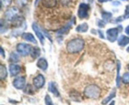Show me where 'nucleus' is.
<instances>
[{
	"label": "nucleus",
	"mask_w": 129,
	"mask_h": 105,
	"mask_svg": "<svg viewBox=\"0 0 129 105\" xmlns=\"http://www.w3.org/2000/svg\"><path fill=\"white\" fill-rule=\"evenodd\" d=\"M84 47V42L81 39H76L69 42L67 44V51L71 54L79 52Z\"/></svg>",
	"instance_id": "obj_1"
},
{
	"label": "nucleus",
	"mask_w": 129,
	"mask_h": 105,
	"mask_svg": "<svg viewBox=\"0 0 129 105\" xmlns=\"http://www.w3.org/2000/svg\"><path fill=\"white\" fill-rule=\"evenodd\" d=\"M101 89L96 85L91 84L84 89V95L88 98L91 99H97L101 94Z\"/></svg>",
	"instance_id": "obj_2"
},
{
	"label": "nucleus",
	"mask_w": 129,
	"mask_h": 105,
	"mask_svg": "<svg viewBox=\"0 0 129 105\" xmlns=\"http://www.w3.org/2000/svg\"><path fill=\"white\" fill-rule=\"evenodd\" d=\"M16 50L20 55L23 56H26L31 52V45L25 43H20L16 46Z\"/></svg>",
	"instance_id": "obj_3"
},
{
	"label": "nucleus",
	"mask_w": 129,
	"mask_h": 105,
	"mask_svg": "<svg viewBox=\"0 0 129 105\" xmlns=\"http://www.w3.org/2000/svg\"><path fill=\"white\" fill-rule=\"evenodd\" d=\"M90 9L89 5L86 3H81L78 9V14L80 18L83 19L87 18L88 16V12Z\"/></svg>",
	"instance_id": "obj_4"
},
{
	"label": "nucleus",
	"mask_w": 129,
	"mask_h": 105,
	"mask_svg": "<svg viewBox=\"0 0 129 105\" xmlns=\"http://www.w3.org/2000/svg\"><path fill=\"white\" fill-rule=\"evenodd\" d=\"M118 29L116 28L108 29L107 31V39L111 42H114L118 38Z\"/></svg>",
	"instance_id": "obj_5"
},
{
	"label": "nucleus",
	"mask_w": 129,
	"mask_h": 105,
	"mask_svg": "<svg viewBox=\"0 0 129 105\" xmlns=\"http://www.w3.org/2000/svg\"><path fill=\"white\" fill-rule=\"evenodd\" d=\"M18 10L17 8L12 7L5 11V16L8 20L12 21L13 20L18 16Z\"/></svg>",
	"instance_id": "obj_6"
},
{
	"label": "nucleus",
	"mask_w": 129,
	"mask_h": 105,
	"mask_svg": "<svg viewBox=\"0 0 129 105\" xmlns=\"http://www.w3.org/2000/svg\"><path fill=\"white\" fill-rule=\"evenodd\" d=\"M33 83H34V86L36 88L40 89L44 86L45 84V78L42 74H39L36 78H35L33 80Z\"/></svg>",
	"instance_id": "obj_7"
},
{
	"label": "nucleus",
	"mask_w": 129,
	"mask_h": 105,
	"mask_svg": "<svg viewBox=\"0 0 129 105\" xmlns=\"http://www.w3.org/2000/svg\"><path fill=\"white\" fill-rule=\"evenodd\" d=\"M25 81L26 79L24 77H18L15 78L13 81V86L18 89H21L24 88L25 86Z\"/></svg>",
	"instance_id": "obj_8"
},
{
	"label": "nucleus",
	"mask_w": 129,
	"mask_h": 105,
	"mask_svg": "<svg viewBox=\"0 0 129 105\" xmlns=\"http://www.w3.org/2000/svg\"><path fill=\"white\" fill-rule=\"evenodd\" d=\"M32 28L33 30H34V32H35V34H36L37 37L39 38L40 43H41L42 45H44V35H43L42 32L41 30H40V28L39 27V26H38V25L36 23H34L32 24Z\"/></svg>",
	"instance_id": "obj_9"
},
{
	"label": "nucleus",
	"mask_w": 129,
	"mask_h": 105,
	"mask_svg": "<svg viewBox=\"0 0 129 105\" xmlns=\"http://www.w3.org/2000/svg\"><path fill=\"white\" fill-rule=\"evenodd\" d=\"M48 89H49V91L53 93L57 97H59L60 96L59 91H58L57 88L55 83H54V82H50V83H49V84H48Z\"/></svg>",
	"instance_id": "obj_10"
},
{
	"label": "nucleus",
	"mask_w": 129,
	"mask_h": 105,
	"mask_svg": "<svg viewBox=\"0 0 129 105\" xmlns=\"http://www.w3.org/2000/svg\"><path fill=\"white\" fill-rule=\"evenodd\" d=\"M74 18H73L72 20H71V21H69V22L66 25H65L64 27L60 29L59 31H58L57 32L58 35H62V34L66 33L67 31H68V30H69V28L71 27L72 25H73V23H74Z\"/></svg>",
	"instance_id": "obj_11"
},
{
	"label": "nucleus",
	"mask_w": 129,
	"mask_h": 105,
	"mask_svg": "<svg viewBox=\"0 0 129 105\" xmlns=\"http://www.w3.org/2000/svg\"><path fill=\"white\" fill-rule=\"evenodd\" d=\"M10 73H11V76H15L17 75L18 74H19L20 72V67L18 65H16V64H12L10 65Z\"/></svg>",
	"instance_id": "obj_12"
},
{
	"label": "nucleus",
	"mask_w": 129,
	"mask_h": 105,
	"mask_svg": "<svg viewBox=\"0 0 129 105\" xmlns=\"http://www.w3.org/2000/svg\"><path fill=\"white\" fill-rule=\"evenodd\" d=\"M37 66L42 70L45 71L47 69L48 63L44 58H40L39 59L37 63Z\"/></svg>",
	"instance_id": "obj_13"
},
{
	"label": "nucleus",
	"mask_w": 129,
	"mask_h": 105,
	"mask_svg": "<svg viewBox=\"0 0 129 105\" xmlns=\"http://www.w3.org/2000/svg\"><path fill=\"white\" fill-rule=\"evenodd\" d=\"M22 37L24 40H26L28 42H30L31 43H33V44H36L37 43V41L34 36L32 34L30 33H24L22 35Z\"/></svg>",
	"instance_id": "obj_14"
},
{
	"label": "nucleus",
	"mask_w": 129,
	"mask_h": 105,
	"mask_svg": "<svg viewBox=\"0 0 129 105\" xmlns=\"http://www.w3.org/2000/svg\"><path fill=\"white\" fill-rule=\"evenodd\" d=\"M116 93H117V92H116V89H115V88L114 89H112V91H111V93H110L109 95H108L107 98H105L103 101H102V104L105 105V104H107L108 102L112 100L113 98H115V97Z\"/></svg>",
	"instance_id": "obj_15"
},
{
	"label": "nucleus",
	"mask_w": 129,
	"mask_h": 105,
	"mask_svg": "<svg viewBox=\"0 0 129 105\" xmlns=\"http://www.w3.org/2000/svg\"><path fill=\"white\" fill-rule=\"evenodd\" d=\"M42 5L45 7L51 8H54L57 5V0H42Z\"/></svg>",
	"instance_id": "obj_16"
},
{
	"label": "nucleus",
	"mask_w": 129,
	"mask_h": 105,
	"mask_svg": "<svg viewBox=\"0 0 129 105\" xmlns=\"http://www.w3.org/2000/svg\"><path fill=\"white\" fill-rule=\"evenodd\" d=\"M129 44V38L125 35H122L118 40V44L120 46L124 47Z\"/></svg>",
	"instance_id": "obj_17"
},
{
	"label": "nucleus",
	"mask_w": 129,
	"mask_h": 105,
	"mask_svg": "<svg viewBox=\"0 0 129 105\" xmlns=\"http://www.w3.org/2000/svg\"><path fill=\"white\" fill-rule=\"evenodd\" d=\"M88 30V25L86 23H83L81 24V25H78L76 28V31L78 32L84 33L86 32Z\"/></svg>",
	"instance_id": "obj_18"
},
{
	"label": "nucleus",
	"mask_w": 129,
	"mask_h": 105,
	"mask_svg": "<svg viewBox=\"0 0 129 105\" xmlns=\"http://www.w3.org/2000/svg\"><path fill=\"white\" fill-rule=\"evenodd\" d=\"M30 54L34 59H37L40 55V49L38 47H34L31 49Z\"/></svg>",
	"instance_id": "obj_19"
},
{
	"label": "nucleus",
	"mask_w": 129,
	"mask_h": 105,
	"mask_svg": "<svg viewBox=\"0 0 129 105\" xmlns=\"http://www.w3.org/2000/svg\"><path fill=\"white\" fill-rule=\"evenodd\" d=\"M7 77V71L4 65H0V78L1 79H5Z\"/></svg>",
	"instance_id": "obj_20"
},
{
	"label": "nucleus",
	"mask_w": 129,
	"mask_h": 105,
	"mask_svg": "<svg viewBox=\"0 0 129 105\" xmlns=\"http://www.w3.org/2000/svg\"><path fill=\"white\" fill-rule=\"evenodd\" d=\"M121 69V64L119 60H118L117 62V79H116V83H117V86L119 87L120 86V70Z\"/></svg>",
	"instance_id": "obj_21"
},
{
	"label": "nucleus",
	"mask_w": 129,
	"mask_h": 105,
	"mask_svg": "<svg viewBox=\"0 0 129 105\" xmlns=\"http://www.w3.org/2000/svg\"><path fill=\"white\" fill-rule=\"evenodd\" d=\"M112 14L111 13L109 12H103L102 13V18H103V20H105V21H108L110 20V19L112 18Z\"/></svg>",
	"instance_id": "obj_22"
},
{
	"label": "nucleus",
	"mask_w": 129,
	"mask_h": 105,
	"mask_svg": "<svg viewBox=\"0 0 129 105\" xmlns=\"http://www.w3.org/2000/svg\"><path fill=\"white\" fill-rule=\"evenodd\" d=\"M34 91L33 89L32 86L30 84H28L26 87H25V89H24V93H26L28 94H34Z\"/></svg>",
	"instance_id": "obj_23"
},
{
	"label": "nucleus",
	"mask_w": 129,
	"mask_h": 105,
	"mask_svg": "<svg viewBox=\"0 0 129 105\" xmlns=\"http://www.w3.org/2000/svg\"><path fill=\"white\" fill-rule=\"evenodd\" d=\"M8 30V25L5 21H3V20L1 21V33H3L4 32H6V30Z\"/></svg>",
	"instance_id": "obj_24"
},
{
	"label": "nucleus",
	"mask_w": 129,
	"mask_h": 105,
	"mask_svg": "<svg viewBox=\"0 0 129 105\" xmlns=\"http://www.w3.org/2000/svg\"><path fill=\"white\" fill-rule=\"evenodd\" d=\"M10 59L11 60V62H17L19 61V57L16 53H11Z\"/></svg>",
	"instance_id": "obj_25"
},
{
	"label": "nucleus",
	"mask_w": 129,
	"mask_h": 105,
	"mask_svg": "<svg viewBox=\"0 0 129 105\" xmlns=\"http://www.w3.org/2000/svg\"><path fill=\"white\" fill-rule=\"evenodd\" d=\"M15 2L18 6H24L26 5L28 1L27 0H15Z\"/></svg>",
	"instance_id": "obj_26"
},
{
	"label": "nucleus",
	"mask_w": 129,
	"mask_h": 105,
	"mask_svg": "<svg viewBox=\"0 0 129 105\" xmlns=\"http://www.w3.org/2000/svg\"><path fill=\"white\" fill-rule=\"evenodd\" d=\"M122 81L125 84H129V73H126L122 76Z\"/></svg>",
	"instance_id": "obj_27"
},
{
	"label": "nucleus",
	"mask_w": 129,
	"mask_h": 105,
	"mask_svg": "<svg viewBox=\"0 0 129 105\" xmlns=\"http://www.w3.org/2000/svg\"><path fill=\"white\" fill-rule=\"evenodd\" d=\"M45 103L46 105H54L53 104L52 101V99L49 96V94H46L45 97Z\"/></svg>",
	"instance_id": "obj_28"
},
{
	"label": "nucleus",
	"mask_w": 129,
	"mask_h": 105,
	"mask_svg": "<svg viewBox=\"0 0 129 105\" xmlns=\"http://www.w3.org/2000/svg\"><path fill=\"white\" fill-rule=\"evenodd\" d=\"M12 0H1V6H8L11 5Z\"/></svg>",
	"instance_id": "obj_29"
},
{
	"label": "nucleus",
	"mask_w": 129,
	"mask_h": 105,
	"mask_svg": "<svg viewBox=\"0 0 129 105\" xmlns=\"http://www.w3.org/2000/svg\"><path fill=\"white\" fill-rule=\"evenodd\" d=\"M123 18H124V19L129 18V5L126 6L125 10V14L123 15Z\"/></svg>",
	"instance_id": "obj_30"
},
{
	"label": "nucleus",
	"mask_w": 129,
	"mask_h": 105,
	"mask_svg": "<svg viewBox=\"0 0 129 105\" xmlns=\"http://www.w3.org/2000/svg\"><path fill=\"white\" fill-rule=\"evenodd\" d=\"M72 1L73 0H60V3L63 6H68L72 2Z\"/></svg>",
	"instance_id": "obj_31"
},
{
	"label": "nucleus",
	"mask_w": 129,
	"mask_h": 105,
	"mask_svg": "<svg viewBox=\"0 0 129 105\" xmlns=\"http://www.w3.org/2000/svg\"><path fill=\"white\" fill-rule=\"evenodd\" d=\"M105 25V21H103V20H98V25L99 27H101V28L104 27Z\"/></svg>",
	"instance_id": "obj_32"
},
{
	"label": "nucleus",
	"mask_w": 129,
	"mask_h": 105,
	"mask_svg": "<svg viewBox=\"0 0 129 105\" xmlns=\"http://www.w3.org/2000/svg\"><path fill=\"white\" fill-rule=\"evenodd\" d=\"M113 5L114 6H120V5H121V3H120V1H114V2H113Z\"/></svg>",
	"instance_id": "obj_33"
},
{
	"label": "nucleus",
	"mask_w": 129,
	"mask_h": 105,
	"mask_svg": "<svg viewBox=\"0 0 129 105\" xmlns=\"http://www.w3.org/2000/svg\"><path fill=\"white\" fill-rule=\"evenodd\" d=\"M0 54H1V55L3 57V58H5V52H4V50H3V49L2 47L1 48V51H0Z\"/></svg>",
	"instance_id": "obj_34"
},
{
	"label": "nucleus",
	"mask_w": 129,
	"mask_h": 105,
	"mask_svg": "<svg viewBox=\"0 0 129 105\" xmlns=\"http://www.w3.org/2000/svg\"><path fill=\"white\" fill-rule=\"evenodd\" d=\"M98 33H99V35H100V37L101 38H102V39H103L104 38V35H103V31H100V30H98Z\"/></svg>",
	"instance_id": "obj_35"
},
{
	"label": "nucleus",
	"mask_w": 129,
	"mask_h": 105,
	"mask_svg": "<svg viewBox=\"0 0 129 105\" xmlns=\"http://www.w3.org/2000/svg\"><path fill=\"white\" fill-rule=\"evenodd\" d=\"M125 33L127 34V35H129V25L128 26H127V28H125Z\"/></svg>",
	"instance_id": "obj_36"
},
{
	"label": "nucleus",
	"mask_w": 129,
	"mask_h": 105,
	"mask_svg": "<svg viewBox=\"0 0 129 105\" xmlns=\"http://www.w3.org/2000/svg\"><path fill=\"white\" fill-rule=\"evenodd\" d=\"M112 1V0H98V1H99V2H101V3L107 2V1Z\"/></svg>",
	"instance_id": "obj_37"
},
{
	"label": "nucleus",
	"mask_w": 129,
	"mask_h": 105,
	"mask_svg": "<svg viewBox=\"0 0 129 105\" xmlns=\"http://www.w3.org/2000/svg\"><path fill=\"white\" fill-rule=\"evenodd\" d=\"M39 0H35V6H37V3H39Z\"/></svg>",
	"instance_id": "obj_38"
},
{
	"label": "nucleus",
	"mask_w": 129,
	"mask_h": 105,
	"mask_svg": "<svg viewBox=\"0 0 129 105\" xmlns=\"http://www.w3.org/2000/svg\"><path fill=\"white\" fill-rule=\"evenodd\" d=\"M110 105H115V101H113L111 103V104Z\"/></svg>",
	"instance_id": "obj_39"
},
{
	"label": "nucleus",
	"mask_w": 129,
	"mask_h": 105,
	"mask_svg": "<svg viewBox=\"0 0 129 105\" xmlns=\"http://www.w3.org/2000/svg\"><path fill=\"white\" fill-rule=\"evenodd\" d=\"M127 52H129V47H128L127 48Z\"/></svg>",
	"instance_id": "obj_40"
},
{
	"label": "nucleus",
	"mask_w": 129,
	"mask_h": 105,
	"mask_svg": "<svg viewBox=\"0 0 129 105\" xmlns=\"http://www.w3.org/2000/svg\"><path fill=\"white\" fill-rule=\"evenodd\" d=\"M122 1H128V0H122Z\"/></svg>",
	"instance_id": "obj_41"
}]
</instances>
